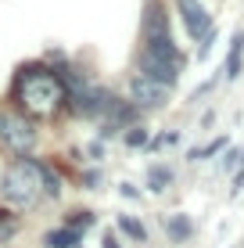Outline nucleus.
I'll use <instances>...</instances> for the list:
<instances>
[{
	"instance_id": "f257e3e1",
	"label": "nucleus",
	"mask_w": 244,
	"mask_h": 248,
	"mask_svg": "<svg viewBox=\"0 0 244 248\" xmlns=\"http://www.w3.org/2000/svg\"><path fill=\"white\" fill-rule=\"evenodd\" d=\"M14 101L36 119H50L57 108L69 101V87H65L61 72H50L43 65H25L14 76Z\"/></svg>"
},
{
	"instance_id": "f03ea898",
	"label": "nucleus",
	"mask_w": 244,
	"mask_h": 248,
	"mask_svg": "<svg viewBox=\"0 0 244 248\" xmlns=\"http://www.w3.org/2000/svg\"><path fill=\"white\" fill-rule=\"evenodd\" d=\"M140 36H144V50L140 58H155V62H169L183 68V54L172 44V29H169V11L162 0H147L144 4V18H140Z\"/></svg>"
},
{
	"instance_id": "7ed1b4c3",
	"label": "nucleus",
	"mask_w": 244,
	"mask_h": 248,
	"mask_svg": "<svg viewBox=\"0 0 244 248\" xmlns=\"http://www.w3.org/2000/svg\"><path fill=\"white\" fill-rule=\"evenodd\" d=\"M0 194L11 205H22V209L36 205L40 194H47L43 191V162H32V158L11 162L4 169V176H0Z\"/></svg>"
},
{
	"instance_id": "20e7f679",
	"label": "nucleus",
	"mask_w": 244,
	"mask_h": 248,
	"mask_svg": "<svg viewBox=\"0 0 244 248\" xmlns=\"http://www.w3.org/2000/svg\"><path fill=\"white\" fill-rule=\"evenodd\" d=\"M0 140L7 144L11 151H29L32 144H36V130H32L29 119L14 115V112H0Z\"/></svg>"
},
{
	"instance_id": "39448f33",
	"label": "nucleus",
	"mask_w": 244,
	"mask_h": 248,
	"mask_svg": "<svg viewBox=\"0 0 244 248\" xmlns=\"http://www.w3.org/2000/svg\"><path fill=\"white\" fill-rule=\"evenodd\" d=\"M169 90H172V87L155 83V79L144 76V72H137V76L129 79V101H133L137 108H147V112H151V108H162L165 101H169Z\"/></svg>"
},
{
	"instance_id": "423d86ee",
	"label": "nucleus",
	"mask_w": 244,
	"mask_h": 248,
	"mask_svg": "<svg viewBox=\"0 0 244 248\" xmlns=\"http://www.w3.org/2000/svg\"><path fill=\"white\" fill-rule=\"evenodd\" d=\"M176 4H180V15H183L187 32L201 44V40L212 32V15H208V7L201 4V0H176Z\"/></svg>"
},
{
	"instance_id": "0eeeda50",
	"label": "nucleus",
	"mask_w": 244,
	"mask_h": 248,
	"mask_svg": "<svg viewBox=\"0 0 244 248\" xmlns=\"http://www.w3.org/2000/svg\"><path fill=\"white\" fill-rule=\"evenodd\" d=\"M140 108L133 105V101H122V97H112L108 101V108H104V115H108V123H104V130H100V137H112V133H119L122 126H129L133 119H137Z\"/></svg>"
},
{
	"instance_id": "6e6552de",
	"label": "nucleus",
	"mask_w": 244,
	"mask_h": 248,
	"mask_svg": "<svg viewBox=\"0 0 244 248\" xmlns=\"http://www.w3.org/2000/svg\"><path fill=\"white\" fill-rule=\"evenodd\" d=\"M43 245L47 248H79L83 234L72 230V227H57V230H47V234H43Z\"/></svg>"
},
{
	"instance_id": "1a4fd4ad",
	"label": "nucleus",
	"mask_w": 244,
	"mask_h": 248,
	"mask_svg": "<svg viewBox=\"0 0 244 248\" xmlns=\"http://www.w3.org/2000/svg\"><path fill=\"white\" fill-rule=\"evenodd\" d=\"M241 65H244V32H233L230 54H226V65H223L226 79H237V76H241Z\"/></svg>"
},
{
	"instance_id": "9d476101",
	"label": "nucleus",
	"mask_w": 244,
	"mask_h": 248,
	"mask_svg": "<svg viewBox=\"0 0 244 248\" xmlns=\"http://www.w3.org/2000/svg\"><path fill=\"white\" fill-rule=\"evenodd\" d=\"M162 227H165V234H169L172 241H190V234H194V223H190L183 212H176V216H165Z\"/></svg>"
},
{
	"instance_id": "9b49d317",
	"label": "nucleus",
	"mask_w": 244,
	"mask_h": 248,
	"mask_svg": "<svg viewBox=\"0 0 244 248\" xmlns=\"http://www.w3.org/2000/svg\"><path fill=\"white\" fill-rule=\"evenodd\" d=\"M115 223H119V230L129 237V241H144V237H147L144 223H140V219H133V216H126V212H119V219H115Z\"/></svg>"
},
{
	"instance_id": "f8f14e48",
	"label": "nucleus",
	"mask_w": 244,
	"mask_h": 248,
	"mask_svg": "<svg viewBox=\"0 0 244 248\" xmlns=\"http://www.w3.org/2000/svg\"><path fill=\"white\" fill-rule=\"evenodd\" d=\"M172 184V169L169 166H151V173H147V187H151V191H165V187H169Z\"/></svg>"
},
{
	"instance_id": "ddd939ff",
	"label": "nucleus",
	"mask_w": 244,
	"mask_h": 248,
	"mask_svg": "<svg viewBox=\"0 0 244 248\" xmlns=\"http://www.w3.org/2000/svg\"><path fill=\"white\" fill-rule=\"evenodd\" d=\"M14 234H18V216L7 209H0V245L14 241Z\"/></svg>"
},
{
	"instance_id": "4468645a",
	"label": "nucleus",
	"mask_w": 244,
	"mask_h": 248,
	"mask_svg": "<svg viewBox=\"0 0 244 248\" xmlns=\"http://www.w3.org/2000/svg\"><path fill=\"white\" fill-rule=\"evenodd\" d=\"M97 223V216L90 209H83V212H69V219H65V227H72V230H79V234H86L90 227Z\"/></svg>"
},
{
	"instance_id": "2eb2a0df",
	"label": "nucleus",
	"mask_w": 244,
	"mask_h": 248,
	"mask_svg": "<svg viewBox=\"0 0 244 248\" xmlns=\"http://www.w3.org/2000/svg\"><path fill=\"white\" fill-rule=\"evenodd\" d=\"M223 148H226V137H215V140H208L205 148H194V151H190V162H201V158L215 155V151H223Z\"/></svg>"
},
{
	"instance_id": "dca6fc26",
	"label": "nucleus",
	"mask_w": 244,
	"mask_h": 248,
	"mask_svg": "<svg viewBox=\"0 0 244 248\" xmlns=\"http://www.w3.org/2000/svg\"><path fill=\"white\" fill-rule=\"evenodd\" d=\"M43 191L50 194V198H57V194H61V176H57L50 166H43Z\"/></svg>"
},
{
	"instance_id": "f3484780",
	"label": "nucleus",
	"mask_w": 244,
	"mask_h": 248,
	"mask_svg": "<svg viewBox=\"0 0 244 248\" xmlns=\"http://www.w3.org/2000/svg\"><path fill=\"white\" fill-rule=\"evenodd\" d=\"M126 144H129V148H144L147 144V130L144 126H133V130L126 133Z\"/></svg>"
},
{
	"instance_id": "a211bd4d",
	"label": "nucleus",
	"mask_w": 244,
	"mask_h": 248,
	"mask_svg": "<svg viewBox=\"0 0 244 248\" xmlns=\"http://www.w3.org/2000/svg\"><path fill=\"white\" fill-rule=\"evenodd\" d=\"M237 162H244V151H226L223 155V169L230 173V169H237Z\"/></svg>"
},
{
	"instance_id": "6ab92c4d",
	"label": "nucleus",
	"mask_w": 244,
	"mask_h": 248,
	"mask_svg": "<svg viewBox=\"0 0 244 248\" xmlns=\"http://www.w3.org/2000/svg\"><path fill=\"white\" fill-rule=\"evenodd\" d=\"M97 180H100V173H97V169H90V173H83V184H86V187H97Z\"/></svg>"
},
{
	"instance_id": "aec40b11",
	"label": "nucleus",
	"mask_w": 244,
	"mask_h": 248,
	"mask_svg": "<svg viewBox=\"0 0 244 248\" xmlns=\"http://www.w3.org/2000/svg\"><path fill=\"white\" fill-rule=\"evenodd\" d=\"M104 248H122L119 234H112V230H108V234H104Z\"/></svg>"
},
{
	"instance_id": "412c9836",
	"label": "nucleus",
	"mask_w": 244,
	"mask_h": 248,
	"mask_svg": "<svg viewBox=\"0 0 244 248\" xmlns=\"http://www.w3.org/2000/svg\"><path fill=\"white\" fill-rule=\"evenodd\" d=\"M122 194H126V198H140V191L133 184H122Z\"/></svg>"
}]
</instances>
